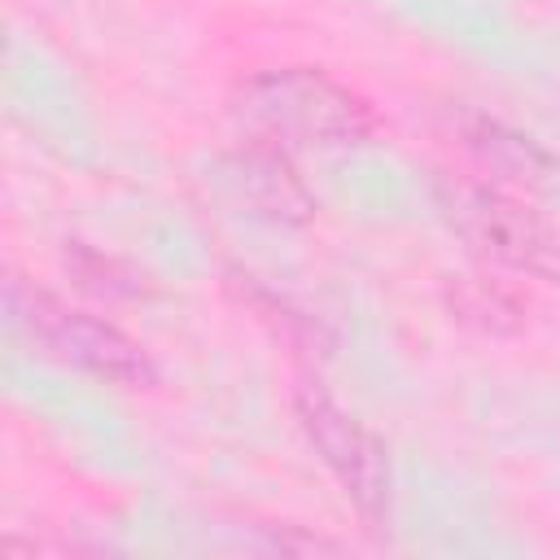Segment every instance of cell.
<instances>
[{
    "label": "cell",
    "mask_w": 560,
    "mask_h": 560,
    "mask_svg": "<svg viewBox=\"0 0 560 560\" xmlns=\"http://www.w3.org/2000/svg\"><path fill=\"white\" fill-rule=\"evenodd\" d=\"M9 315L13 324L39 341L52 359L74 363L101 381H118V385H144L149 381V359L140 354V346L118 332L114 324L66 306L61 298L22 284L18 276L9 280Z\"/></svg>",
    "instance_id": "7a4b0ae2"
},
{
    "label": "cell",
    "mask_w": 560,
    "mask_h": 560,
    "mask_svg": "<svg viewBox=\"0 0 560 560\" xmlns=\"http://www.w3.org/2000/svg\"><path fill=\"white\" fill-rule=\"evenodd\" d=\"M241 114L271 140L293 144H363L376 131L372 109L350 88L311 66L249 79L241 92Z\"/></svg>",
    "instance_id": "6da1fadb"
},
{
    "label": "cell",
    "mask_w": 560,
    "mask_h": 560,
    "mask_svg": "<svg viewBox=\"0 0 560 560\" xmlns=\"http://www.w3.org/2000/svg\"><path fill=\"white\" fill-rule=\"evenodd\" d=\"M298 420H302V433L311 438V446L319 451V459L328 464V472L341 481L346 499L363 516L381 521L385 516V503H389L385 446L354 416H346L332 398H324L315 389H302L298 394Z\"/></svg>",
    "instance_id": "3957f363"
},
{
    "label": "cell",
    "mask_w": 560,
    "mask_h": 560,
    "mask_svg": "<svg viewBox=\"0 0 560 560\" xmlns=\"http://www.w3.org/2000/svg\"><path fill=\"white\" fill-rule=\"evenodd\" d=\"M459 228L468 241H477L490 258L542 276V280H560V236L529 214L521 201L494 192V188H459L451 201Z\"/></svg>",
    "instance_id": "277c9868"
}]
</instances>
